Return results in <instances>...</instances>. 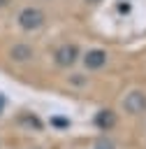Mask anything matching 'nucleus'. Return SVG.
Wrapping results in <instances>:
<instances>
[{
    "instance_id": "1",
    "label": "nucleus",
    "mask_w": 146,
    "mask_h": 149,
    "mask_svg": "<svg viewBox=\"0 0 146 149\" xmlns=\"http://www.w3.org/2000/svg\"><path fill=\"white\" fill-rule=\"evenodd\" d=\"M14 23L23 33H37L46 26V14L37 5H23V7H19V12L14 16Z\"/></svg>"
},
{
    "instance_id": "2",
    "label": "nucleus",
    "mask_w": 146,
    "mask_h": 149,
    "mask_svg": "<svg viewBox=\"0 0 146 149\" xmlns=\"http://www.w3.org/2000/svg\"><path fill=\"white\" fill-rule=\"evenodd\" d=\"M53 65L56 68H63V70H67V68H74L79 61H81V49H79V44H74V42H63L60 47H56L53 49Z\"/></svg>"
},
{
    "instance_id": "3",
    "label": "nucleus",
    "mask_w": 146,
    "mask_h": 149,
    "mask_svg": "<svg viewBox=\"0 0 146 149\" xmlns=\"http://www.w3.org/2000/svg\"><path fill=\"white\" fill-rule=\"evenodd\" d=\"M107 63H109V51L102 49V47H90V49L81 51V65H83L88 72H97V70H102Z\"/></svg>"
},
{
    "instance_id": "4",
    "label": "nucleus",
    "mask_w": 146,
    "mask_h": 149,
    "mask_svg": "<svg viewBox=\"0 0 146 149\" xmlns=\"http://www.w3.org/2000/svg\"><path fill=\"white\" fill-rule=\"evenodd\" d=\"M123 109L127 112V114H132V116H139V114H144L146 112V93L141 91V88H130L125 95H123Z\"/></svg>"
},
{
    "instance_id": "5",
    "label": "nucleus",
    "mask_w": 146,
    "mask_h": 149,
    "mask_svg": "<svg viewBox=\"0 0 146 149\" xmlns=\"http://www.w3.org/2000/svg\"><path fill=\"white\" fill-rule=\"evenodd\" d=\"M9 58L14 63H28L35 58V49L28 44V42H16L9 47Z\"/></svg>"
},
{
    "instance_id": "6",
    "label": "nucleus",
    "mask_w": 146,
    "mask_h": 149,
    "mask_svg": "<svg viewBox=\"0 0 146 149\" xmlns=\"http://www.w3.org/2000/svg\"><path fill=\"white\" fill-rule=\"evenodd\" d=\"M95 121H97V126H102V128H109V126L114 123V116H111L109 112H100Z\"/></svg>"
},
{
    "instance_id": "7",
    "label": "nucleus",
    "mask_w": 146,
    "mask_h": 149,
    "mask_svg": "<svg viewBox=\"0 0 146 149\" xmlns=\"http://www.w3.org/2000/svg\"><path fill=\"white\" fill-rule=\"evenodd\" d=\"M93 149H114V144H111L109 140H100V142H97Z\"/></svg>"
},
{
    "instance_id": "8",
    "label": "nucleus",
    "mask_w": 146,
    "mask_h": 149,
    "mask_svg": "<svg viewBox=\"0 0 146 149\" xmlns=\"http://www.w3.org/2000/svg\"><path fill=\"white\" fill-rule=\"evenodd\" d=\"M14 0H0V9H5V7H9Z\"/></svg>"
},
{
    "instance_id": "9",
    "label": "nucleus",
    "mask_w": 146,
    "mask_h": 149,
    "mask_svg": "<svg viewBox=\"0 0 146 149\" xmlns=\"http://www.w3.org/2000/svg\"><path fill=\"white\" fill-rule=\"evenodd\" d=\"M2 109H5V95L0 93V114H2Z\"/></svg>"
}]
</instances>
